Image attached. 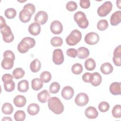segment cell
<instances>
[{
  "label": "cell",
  "mask_w": 121,
  "mask_h": 121,
  "mask_svg": "<svg viewBox=\"0 0 121 121\" xmlns=\"http://www.w3.org/2000/svg\"><path fill=\"white\" fill-rule=\"evenodd\" d=\"M31 86L34 90H39L43 87V82L40 79V78H34L32 79L31 82Z\"/></svg>",
  "instance_id": "26"
},
{
  "label": "cell",
  "mask_w": 121,
  "mask_h": 121,
  "mask_svg": "<svg viewBox=\"0 0 121 121\" xmlns=\"http://www.w3.org/2000/svg\"><path fill=\"white\" fill-rule=\"evenodd\" d=\"M110 108V105L109 104L105 101L101 102L98 105V109L101 112H104L108 111Z\"/></svg>",
  "instance_id": "41"
},
{
  "label": "cell",
  "mask_w": 121,
  "mask_h": 121,
  "mask_svg": "<svg viewBox=\"0 0 121 121\" xmlns=\"http://www.w3.org/2000/svg\"><path fill=\"white\" fill-rule=\"evenodd\" d=\"M83 66L80 63L74 64L71 68V71L72 73L76 75H79L81 74L83 71Z\"/></svg>",
  "instance_id": "38"
},
{
  "label": "cell",
  "mask_w": 121,
  "mask_h": 121,
  "mask_svg": "<svg viewBox=\"0 0 121 121\" xmlns=\"http://www.w3.org/2000/svg\"><path fill=\"white\" fill-rule=\"evenodd\" d=\"M66 54L71 58H75L77 55V51L74 48H69L67 50Z\"/></svg>",
  "instance_id": "44"
},
{
  "label": "cell",
  "mask_w": 121,
  "mask_h": 121,
  "mask_svg": "<svg viewBox=\"0 0 121 121\" xmlns=\"http://www.w3.org/2000/svg\"><path fill=\"white\" fill-rule=\"evenodd\" d=\"M81 38V33L78 29H74L66 37V42L69 45L74 46L80 41Z\"/></svg>",
  "instance_id": "3"
},
{
  "label": "cell",
  "mask_w": 121,
  "mask_h": 121,
  "mask_svg": "<svg viewBox=\"0 0 121 121\" xmlns=\"http://www.w3.org/2000/svg\"><path fill=\"white\" fill-rule=\"evenodd\" d=\"M113 67L112 64L109 62H105L102 64L100 67L101 71L105 75L111 74L113 71Z\"/></svg>",
  "instance_id": "22"
},
{
  "label": "cell",
  "mask_w": 121,
  "mask_h": 121,
  "mask_svg": "<svg viewBox=\"0 0 121 121\" xmlns=\"http://www.w3.org/2000/svg\"><path fill=\"white\" fill-rule=\"evenodd\" d=\"M51 43L54 47H59L63 43L62 39L59 36H54L51 40Z\"/></svg>",
  "instance_id": "35"
},
{
  "label": "cell",
  "mask_w": 121,
  "mask_h": 121,
  "mask_svg": "<svg viewBox=\"0 0 121 121\" xmlns=\"http://www.w3.org/2000/svg\"><path fill=\"white\" fill-rule=\"evenodd\" d=\"M92 78V73L89 72L85 73L82 76L83 80L86 83H90Z\"/></svg>",
  "instance_id": "43"
},
{
  "label": "cell",
  "mask_w": 121,
  "mask_h": 121,
  "mask_svg": "<svg viewBox=\"0 0 121 121\" xmlns=\"http://www.w3.org/2000/svg\"><path fill=\"white\" fill-rule=\"evenodd\" d=\"M108 27V23L106 19H102L97 24V28L100 31H104Z\"/></svg>",
  "instance_id": "39"
},
{
  "label": "cell",
  "mask_w": 121,
  "mask_h": 121,
  "mask_svg": "<svg viewBox=\"0 0 121 121\" xmlns=\"http://www.w3.org/2000/svg\"><path fill=\"white\" fill-rule=\"evenodd\" d=\"M32 15V13L28 10L23 9L19 12V18L21 22L26 23L30 20Z\"/></svg>",
  "instance_id": "14"
},
{
  "label": "cell",
  "mask_w": 121,
  "mask_h": 121,
  "mask_svg": "<svg viewBox=\"0 0 121 121\" xmlns=\"http://www.w3.org/2000/svg\"><path fill=\"white\" fill-rule=\"evenodd\" d=\"M23 9L28 10L32 13V15H33L34 14L35 10V5L32 3H28V4H26L24 6Z\"/></svg>",
  "instance_id": "45"
},
{
  "label": "cell",
  "mask_w": 121,
  "mask_h": 121,
  "mask_svg": "<svg viewBox=\"0 0 121 121\" xmlns=\"http://www.w3.org/2000/svg\"><path fill=\"white\" fill-rule=\"evenodd\" d=\"M13 107L9 103H4L1 108L2 112L5 114H10L13 112Z\"/></svg>",
  "instance_id": "30"
},
{
  "label": "cell",
  "mask_w": 121,
  "mask_h": 121,
  "mask_svg": "<svg viewBox=\"0 0 121 121\" xmlns=\"http://www.w3.org/2000/svg\"><path fill=\"white\" fill-rule=\"evenodd\" d=\"M64 60L62 51L60 49H55L53 52L52 61L56 65L61 64Z\"/></svg>",
  "instance_id": "8"
},
{
  "label": "cell",
  "mask_w": 121,
  "mask_h": 121,
  "mask_svg": "<svg viewBox=\"0 0 121 121\" xmlns=\"http://www.w3.org/2000/svg\"><path fill=\"white\" fill-rule=\"evenodd\" d=\"M102 78L100 74L98 72L92 73V78L91 81V84L94 86H97L100 85L102 82Z\"/></svg>",
  "instance_id": "25"
},
{
  "label": "cell",
  "mask_w": 121,
  "mask_h": 121,
  "mask_svg": "<svg viewBox=\"0 0 121 121\" xmlns=\"http://www.w3.org/2000/svg\"><path fill=\"white\" fill-rule=\"evenodd\" d=\"M28 31L33 35H37L41 32L40 25L35 22L30 24L28 27Z\"/></svg>",
  "instance_id": "17"
},
{
  "label": "cell",
  "mask_w": 121,
  "mask_h": 121,
  "mask_svg": "<svg viewBox=\"0 0 121 121\" xmlns=\"http://www.w3.org/2000/svg\"><path fill=\"white\" fill-rule=\"evenodd\" d=\"M41 62L37 59H35L34 60H33L30 65V69L34 73L39 71L41 69Z\"/></svg>",
  "instance_id": "27"
},
{
  "label": "cell",
  "mask_w": 121,
  "mask_h": 121,
  "mask_svg": "<svg viewBox=\"0 0 121 121\" xmlns=\"http://www.w3.org/2000/svg\"><path fill=\"white\" fill-rule=\"evenodd\" d=\"M86 116L88 119H95L98 115V112L96 108L93 106L87 107L85 111Z\"/></svg>",
  "instance_id": "18"
},
{
  "label": "cell",
  "mask_w": 121,
  "mask_h": 121,
  "mask_svg": "<svg viewBox=\"0 0 121 121\" xmlns=\"http://www.w3.org/2000/svg\"><path fill=\"white\" fill-rule=\"evenodd\" d=\"M89 101L88 95L84 93H80L77 95L75 99V104L79 106H84L86 105Z\"/></svg>",
  "instance_id": "9"
},
{
  "label": "cell",
  "mask_w": 121,
  "mask_h": 121,
  "mask_svg": "<svg viewBox=\"0 0 121 121\" xmlns=\"http://www.w3.org/2000/svg\"><path fill=\"white\" fill-rule=\"evenodd\" d=\"M112 4L111 1H105L98 8L97 14L100 17H105L112 11Z\"/></svg>",
  "instance_id": "6"
},
{
  "label": "cell",
  "mask_w": 121,
  "mask_h": 121,
  "mask_svg": "<svg viewBox=\"0 0 121 121\" xmlns=\"http://www.w3.org/2000/svg\"><path fill=\"white\" fill-rule=\"evenodd\" d=\"M4 14L8 19H12L16 16L17 11L13 8H8L5 10Z\"/></svg>",
  "instance_id": "34"
},
{
  "label": "cell",
  "mask_w": 121,
  "mask_h": 121,
  "mask_svg": "<svg viewBox=\"0 0 121 121\" xmlns=\"http://www.w3.org/2000/svg\"><path fill=\"white\" fill-rule=\"evenodd\" d=\"M26 102V97L21 95H17L13 100V103L17 107H24Z\"/></svg>",
  "instance_id": "19"
},
{
  "label": "cell",
  "mask_w": 121,
  "mask_h": 121,
  "mask_svg": "<svg viewBox=\"0 0 121 121\" xmlns=\"http://www.w3.org/2000/svg\"><path fill=\"white\" fill-rule=\"evenodd\" d=\"M50 30L53 34L59 35L62 32V25L59 21L54 20L51 24Z\"/></svg>",
  "instance_id": "11"
},
{
  "label": "cell",
  "mask_w": 121,
  "mask_h": 121,
  "mask_svg": "<svg viewBox=\"0 0 121 121\" xmlns=\"http://www.w3.org/2000/svg\"><path fill=\"white\" fill-rule=\"evenodd\" d=\"M48 16L47 13L44 11H39L35 15L34 20L35 22L40 25H44L47 21Z\"/></svg>",
  "instance_id": "10"
},
{
  "label": "cell",
  "mask_w": 121,
  "mask_h": 121,
  "mask_svg": "<svg viewBox=\"0 0 121 121\" xmlns=\"http://www.w3.org/2000/svg\"><path fill=\"white\" fill-rule=\"evenodd\" d=\"M14 117L16 121H23L26 118V113L23 111L18 110L15 113Z\"/></svg>",
  "instance_id": "37"
},
{
  "label": "cell",
  "mask_w": 121,
  "mask_h": 121,
  "mask_svg": "<svg viewBox=\"0 0 121 121\" xmlns=\"http://www.w3.org/2000/svg\"><path fill=\"white\" fill-rule=\"evenodd\" d=\"M75 21L81 28H86L89 25L88 21L86 17V14L80 11H78L74 15Z\"/></svg>",
  "instance_id": "4"
},
{
  "label": "cell",
  "mask_w": 121,
  "mask_h": 121,
  "mask_svg": "<svg viewBox=\"0 0 121 121\" xmlns=\"http://www.w3.org/2000/svg\"><path fill=\"white\" fill-rule=\"evenodd\" d=\"M112 61L114 64L117 66H121V45L117 46L113 52Z\"/></svg>",
  "instance_id": "12"
},
{
  "label": "cell",
  "mask_w": 121,
  "mask_h": 121,
  "mask_svg": "<svg viewBox=\"0 0 121 121\" xmlns=\"http://www.w3.org/2000/svg\"><path fill=\"white\" fill-rule=\"evenodd\" d=\"M29 89V83L26 80H23L19 81L17 84V90L18 91L25 93Z\"/></svg>",
  "instance_id": "28"
},
{
  "label": "cell",
  "mask_w": 121,
  "mask_h": 121,
  "mask_svg": "<svg viewBox=\"0 0 121 121\" xmlns=\"http://www.w3.org/2000/svg\"><path fill=\"white\" fill-rule=\"evenodd\" d=\"M89 55V51L85 47H81L77 50V56L80 59L87 58Z\"/></svg>",
  "instance_id": "21"
},
{
  "label": "cell",
  "mask_w": 121,
  "mask_h": 121,
  "mask_svg": "<svg viewBox=\"0 0 121 121\" xmlns=\"http://www.w3.org/2000/svg\"><path fill=\"white\" fill-rule=\"evenodd\" d=\"M84 40L89 45H94L99 42V36L95 32H89L85 35Z\"/></svg>",
  "instance_id": "7"
},
{
  "label": "cell",
  "mask_w": 121,
  "mask_h": 121,
  "mask_svg": "<svg viewBox=\"0 0 121 121\" xmlns=\"http://www.w3.org/2000/svg\"><path fill=\"white\" fill-rule=\"evenodd\" d=\"M77 4L74 1H68L66 5V9L69 11H73L77 9Z\"/></svg>",
  "instance_id": "42"
},
{
  "label": "cell",
  "mask_w": 121,
  "mask_h": 121,
  "mask_svg": "<svg viewBox=\"0 0 121 121\" xmlns=\"http://www.w3.org/2000/svg\"><path fill=\"white\" fill-rule=\"evenodd\" d=\"M37 97L40 102L45 103L50 97V95L47 90H43L38 93Z\"/></svg>",
  "instance_id": "20"
},
{
  "label": "cell",
  "mask_w": 121,
  "mask_h": 121,
  "mask_svg": "<svg viewBox=\"0 0 121 121\" xmlns=\"http://www.w3.org/2000/svg\"><path fill=\"white\" fill-rule=\"evenodd\" d=\"M121 82H113L109 87L111 93L113 95H120L121 94Z\"/></svg>",
  "instance_id": "16"
},
{
  "label": "cell",
  "mask_w": 121,
  "mask_h": 121,
  "mask_svg": "<svg viewBox=\"0 0 121 121\" xmlns=\"http://www.w3.org/2000/svg\"><path fill=\"white\" fill-rule=\"evenodd\" d=\"M49 109L56 114H60L64 111V106L60 99L57 97H50L48 100Z\"/></svg>",
  "instance_id": "1"
},
{
  "label": "cell",
  "mask_w": 121,
  "mask_h": 121,
  "mask_svg": "<svg viewBox=\"0 0 121 121\" xmlns=\"http://www.w3.org/2000/svg\"><path fill=\"white\" fill-rule=\"evenodd\" d=\"M27 111L30 115H35L39 112L40 111V107L38 104L35 103H32L28 105Z\"/></svg>",
  "instance_id": "23"
},
{
  "label": "cell",
  "mask_w": 121,
  "mask_h": 121,
  "mask_svg": "<svg viewBox=\"0 0 121 121\" xmlns=\"http://www.w3.org/2000/svg\"><path fill=\"white\" fill-rule=\"evenodd\" d=\"M2 121H12V119H11L10 117H4L2 119Z\"/></svg>",
  "instance_id": "50"
},
{
  "label": "cell",
  "mask_w": 121,
  "mask_h": 121,
  "mask_svg": "<svg viewBox=\"0 0 121 121\" xmlns=\"http://www.w3.org/2000/svg\"><path fill=\"white\" fill-rule=\"evenodd\" d=\"M112 115L115 118L121 117V107L120 104L115 105L112 108Z\"/></svg>",
  "instance_id": "32"
},
{
  "label": "cell",
  "mask_w": 121,
  "mask_h": 121,
  "mask_svg": "<svg viewBox=\"0 0 121 121\" xmlns=\"http://www.w3.org/2000/svg\"><path fill=\"white\" fill-rule=\"evenodd\" d=\"M40 79L44 83H48L49 82L51 78H52V75L51 74L47 71H45L42 72L40 76Z\"/></svg>",
  "instance_id": "33"
},
{
  "label": "cell",
  "mask_w": 121,
  "mask_h": 121,
  "mask_svg": "<svg viewBox=\"0 0 121 121\" xmlns=\"http://www.w3.org/2000/svg\"><path fill=\"white\" fill-rule=\"evenodd\" d=\"M14 60L10 58H4L1 61V66L5 69H10L14 65Z\"/></svg>",
  "instance_id": "24"
},
{
  "label": "cell",
  "mask_w": 121,
  "mask_h": 121,
  "mask_svg": "<svg viewBox=\"0 0 121 121\" xmlns=\"http://www.w3.org/2000/svg\"><path fill=\"white\" fill-rule=\"evenodd\" d=\"M62 97L65 100L71 99L74 94L73 88L70 86H66L62 89L61 91Z\"/></svg>",
  "instance_id": "13"
},
{
  "label": "cell",
  "mask_w": 121,
  "mask_h": 121,
  "mask_svg": "<svg viewBox=\"0 0 121 121\" xmlns=\"http://www.w3.org/2000/svg\"><path fill=\"white\" fill-rule=\"evenodd\" d=\"M121 11H115L111 15L110 17V23L112 26H115L121 23Z\"/></svg>",
  "instance_id": "15"
},
{
  "label": "cell",
  "mask_w": 121,
  "mask_h": 121,
  "mask_svg": "<svg viewBox=\"0 0 121 121\" xmlns=\"http://www.w3.org/2000/svg\"><path fill=\"white\" fill-rule=\"evenodd\" d=\"M116 5H117V6L118 7V8L119 9H121V0H120L116 1Z\"/></svg>",
  "instance_id": "51"
},
{
  "label": "cell",
  "mask_w": 121,
  "mask_h": 121,
  "mask_svg": "<svg viewBox=\"0 0 121 121\" xmlns=\"http://www.w3.org/2000/svg\"><path fill=\"white\" fill-rule=\"evenodd\" d=\"M60 89V85L57 82L52 83L49 87V91L52 94H56L58 93Z\"/></svg>",
  "instance_id": "40"
},
{
  "label": "cell",
  "mask_w": 121,
  "mask_h": 121,
  "mask_svg": "<svg viewBox=\"0 0 121 121\" xmlns=\"http://www.w3.org/2000/svg\"><path fill=\"white\" fill-rule=\"evenodd\" d=\"M25 74V71L21 68H17L12 72V75L15 79H20L22 78Z\"/></svg>",
  "instance_id": "31"
},
{
  "label": "cell",
  "mask_w": 121,
  "mask_h": 121,
  "mask_svg": "<svg viewBox=\"0 0 121 121\" xmlns=\"http://www.w3.org/2000/svg\"><path fill=\"white\" fill-rule=\"evenodd\" d=\"M35 44V40L30 37H24L18 44L17 50L21 53H25Z\"/></svg>",
  "instance_id": "2"
},
{
  "label": "cell",
  "mask_w": 121,
  "mask_h": 121,
  "mask_svg": "<svg viewBox=\"0 0 121 121\" xmlns=\"http://www.w3.org/2000/svg\"><path fill=\"white\" fill-rule=\"evenodd\" d=\"M4 83V87L6 91L10 92L14 90L15 87V83L13 80L6 82Z\"/></svg>",
  "instance_id": "36"
},
{
  "label": "cell",
  "mask_w": 121,
  "mask_h": 121,
  "mask_svg": "<svg viewBox=\"0 0 121 121\" xmlns=\"http://www.w3.org/2000/svg\"><path fill=\"white\" fill-rule=\"evenodd\" d=\"M13 77V76L10 74H5L2 77V80L4 83H5L9 81L12 80Z\"/></svg>",
  "instance_id": "48"
},
{
  "label": "cell",
  "mask_w": 121,
  "mask_h": 121,
  "mask_svg": "<svg viewBox=\"0 0 121 121\" xmlns=\"http://www.w3.org/2000/svg\"><path fill=\"white\" fill-rule=\"evenodd\" d=\"M80 7L85 9L89 8L90 6V1L89 0H80L79 1Z\"/></svg>",
  "instance_id": "46"
},
{
  "label": "cell",
  "mask_w": 121,
  "mask_h": 121,
  "mask_svg": "<svg viewBox=\"0 0 121 121\" xmlns=\"http://www.w3.org/2000/svg\"><path fill=\"white\" fill-rule=\"evenodd\" d=\"M96 66V63L93 58H88L85 60V67L86 69L89 71L94 70Z\"/></svg>",
  "instance_id": "29"
},
{
  "label": "cell",
  "mask_w": 121,
  "mask_h": 121,
  "mask_svg": "<svg viewBox=\"0 0 121 121\" xmlns=\"http://www.w3.org/2000/svg\"><path fill=\"white\" fill-rule=\"evenodd\" d=\"M0 26V32L4 41L7 43L12 42L14 39V36L9 26L6 24Z\"/></svg>",
  "instance_id": "5"
},
{
  "label": "cell",
  "mask_w": 121,
  "mask_h": 121,
  "mask_svg": "<svg viewBox=\"0 0 121 121\" xmlns=\"http://www.w3.org/2000/svg\"><path fill=\"white\" fill-rule=\"evenodd\" d=\"M3 57L4 58H10L14 60L15 59V56L14 53L13 52L10 50H7L3 53Z\"/></svg>",
  "instance_id": "47"
},
{
  "label": "cell",
  "mask_w": 121,
  "mask_h": 121,
  "mask_svg": "<svg viewBox=\"0 0 121 121\" xmlns=\"http://www.w3.org/2000/svg\"><path fill=\"white\" fill-rule=\"evenodd\" d=\"M0 26H3V25H4V24H6V21H5V19H4V18L2 17V16H0Z\"/></svg>",
  "instance_id": "49"
}]
</instances>
